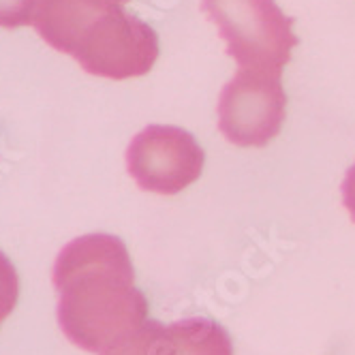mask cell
Instances as JSON below:
<instances>
[{
	"instance_id": "obj_1",
	"label": "cell",
	"mask_w": 355,
	"mask_h": 355,
	"mask_svg": "<svg viewBox=\"0 0 355 355\" xmlns=\"http://www.w3.org/2000/svg\"><path fill=\"white\" fill-rule=\"evenodd\" d=\"M124 242L110 234L71 240L56 257L58 325L69 343L101 353L148 319V300L133 285Z\"/></svg>"
},
{
	"instance_id": "obj_2",
	"label": "cell",
	"mask_w": 355,
	"mask_h": 355,
	"mask_svg": "<svg viewBox=\"0 0 355 355\" xmlns=\"http://www.w3.org/2000/svg\"><path fill=\"white\" fill-rule=\"evenodd\" d=\"M201 11L227 41V54L238 67L283 71L300 43L293 35V17L274 0H204Z\"/></svg>"
},
{
	"instance_id": "obj_3",
	"label": "cell",
	"mask_w": 355,
	"mask_h": 355,
	"mask_svg": "<svg viewBox=\"0 0 355 355\" xmlns=\"http://www.w3.org/2000/svg\"><path fill=\"white\" fill-rule=\"evenodd\" d=\"M281 69L240 67L218 96V131L240 148L268 146L285 122L287 94Z\"/></svg>"
},
{
	"instance_id": "obj_4",
	"label": "cell",
	"mask_w": 355,
	"mask_h": 355,
	"mask_svg": "<svg viewBox=\"0 0 355 355\" xmlns=\"http://www.w3.org/2000/svg\"><path fill=\"white\" fill-rule=\"evenodd\" d=\"M71 56L96 78H141L159 58V37L118 3L90 24Z\"/></svg>"
},
{
	"instance_id": "obj_5",
	"label": "cell",
	"mask_w": 355,
	"mask_h": 355,
	"mask_svg": "<svg viewBox=\"0 0 355 355\" xmlns=\"http://www.w3.org/2000/svg\"><path fill=\"white\" fill-rule=\"evenodd\" d=\"M206 155L180 126L150 124L126 148V171L141 191L175 195L199 180Z\"/></svg>"
},
{
	"instance_id": "obj_6",
	"label": "cell",
	"mask_w": 355,
	"mask_h": 355,
	"mask_svg": "<svg viewBox=\"0 0 355 355\" xmlns=\"http://www.w3.org/2000/svg\"><path fill=\"white\" fill-rule=\"evenodd\" d=\"M114 5L116 0H39L33 26L49 47L71 56L90 24Z\"/></svg>"
},
{
	"instance_id": "obj_7",
	"label": "cell",
	"mask_w": 355,
	"mask_h": 355,
	"mask_svg": "<svg viewBox=\"0 0 355 355\" xmlns=\"http://www.w3.org/2000/svg\"><path fill=\"white\" fill-rule=\"evenodd\" d=\"M180 355H234V343L216 321L189 317L169 323Z\"/></svg>"
},
{
	"instance_id": "obj_8",
	"label": "cell",
	"mask_w": 355,
	"mask_h": 355,
	"mask_svg": "<svg viewBox=\"0 0 355 355\" xmlns=\"http://www.w3.org/2000/svg\"><path fill=\"white\" fill-rule=\"evenodd\" d=\"M98 355H180L178 343L169 325L157 319H146L129 334L118 338L114 345L103 349Z\"/></svg>"
},
{
	"instance_id": "obj_9",
	"label": "cell",
	"mask_w": 355,
	"mask_h": 355,
	"mask_svg": "<svg viewBox=\"0 0 355 355\" xmlns=\"http://www.w3.org/2000/svg\"><path fill=\"white\" fill-rule=\"evenodd\" d=\"M19 293V281L13 263L7 259V255L0 250V323H3L15 309Z\"/></svg>"
},
{
	"instance_id": "obj_10",
	"label": "cell",
	"mask_w": 355,
	"mask_h": 355,
	"mask_svg": "<svg viewBox=\"0 0 355 355\" xmlns=\"http://www.w3.org/2000/svg\"><path fill=\"white\" fill-rule=\"evenodd\" d=\"M39 0H0V28L31 26Z\"/></svg>"
},
{
	"instance_id": "obj_11",
	"label": "cell",
	"mask_w": 355,
	"mask_h": 355,
	"mask_svg": "<svg viewBox=\"0 0 355 355\" xmlns=\"http://www.w3.org/2000/svg\"><path fill=\"white\" fill-rule=\"evenodd\" d=\"M340 191H343V206L349 210L351 220L355 223V163L347 169V175H345V182H343Z\"/></svg>"
},
{
	"instance_id": "obj_12",
	"label": "cell",
	"mask_w": 355,
	"mask_h": 355,
	"mask_svg": "<svg viewBox=\"0 0 355 355\" xmlns=\"http://www.w3.org/2000/svg\"><path fill=\"white\" fill-rule=\"evenodd\" d=\"M116 3H120V5H122V3H129V0H116Z\"/></svg>"
}]
</instances>
